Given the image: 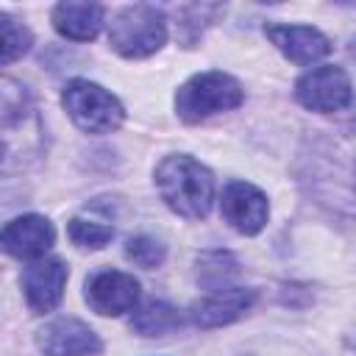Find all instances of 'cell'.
Masks as SVG:
<instances>
[{
  "instance_id": "obj_18",
  "label": "cell",
  "mask_w": 356,
  "mask_h": 356,
  "mask_svg": "<svg viewBox=\"0 0 356 356\" xmlns=\"http://www.w3.org/2000/svg\"><path fill=\"white\" fill-rule=\"evenodd\" d=\"M0 22H3V44H0V61L3 64H11L17 61L22 53H28L31 47V31L17 22L11 14H0Z\"/></svg>"
},
{
  "instance_id": "obj_15",
  "label": "cell",
  "mask_w": 356,
  "mask_h": 356,
  "mask_svg": "<svg viewBox=\"0 0 356 356\" xmlns=\"http://www.w3.org/2000/svg\"><path fill=\"white\" fill-rule=\"evenodd\" d=\"M53 28L75 42H89L103 28V6L97 3H58L53 8Z\"/></svg>"
},
{
  "instance_id": "obj_12",
  "label": "cell",
  "mask_w": 356,
  "mask_h": 356,
  "mask_svg": "<svg viewBox=\"0 0 356 356\" xmlns=\"http://www.w3.org/2000/svg\"><path fill=\"white\" fill-rule=\"evenodd\" d=\"M39 348L44 356H95L100 353V337L75 317H58L39 331Z\"/></svg>"
},
{
  "instance_id": "obj_1",
  "label": "cell",
  "mask_w": 356,
  "mask_h": 356,
  "mask_svg": "<svg viewBox=\"0 0 356 356\" xmlns=\"http://www.w3.org/2000/svg\"><path fill=\"white\" fill-rule=\"evenodd\" d=\"M300 184L342 214H356V131L317 136L300 156Z\"/></svg>"
},
{
  "instance_id": "obj_4",
  "label": "cell",
  "mask_w": 356,
  "mask_h": 356,
  "mask_svg": "<svg viewBox=\"0 0 356 356\" xmlns=\"http://www.w3.org/2000/svg\"><path fill=\"white\" fill-rule=\"evenodd\" d=\"M242 100H245V92L236 78L220 70H209L181 83L175 95V111L184 122H200L211 114L236 108Z\"/></svg>"
},
{
  "instance_id": "obj_20",
  "label": "cell",
  "mask_w": 356,
  "mask_h": 356,
  "mask_svg": "<svg viewBox=\"0 0 356 356\" xmlns=\"http://www.w3.org/2000/svg\"><path fill=\"white\" fill-rule=\"evenodd\" d=\"M125 256L134 264H139L145 270H153V267H159L164 261V245L156 242V239H150V236H134L125 245Z\"/></svg>"
},
{
  "instance_id": "obj_14",
  "label": "cell",
  "mask_w": 356,
  "mask_h": 356,
  "mask_svg": "<svg viewBox=\"0 0 356 356\" xmlns=\"http://www.w3.org/2000/svg\"><path fill=\"white\" fill-rule=\"evenodd\" d=\"M264 33L295 64H314L331 50V42L312 25H264Z\"/></svg>"
},
{
  "instance_id": "obj_3",
  "label": "cell",
  "mask_w": 356,
  "mask_h": 356,
  "mask_svg": "<svg viewBox=\"0 0 356 356\" xmlns=\"http://www.w3.org/2000/svg\"><path fill=\"white\" fill-rule=\"evenodd\" d=\"M42 125L36 117V106L25 86L3 78V170L8 172L14 164L22 167V159L39 150Z\"/></svg>"
},
{
  "instance_id": "obj_16",
  "label": "cell",
  "mask_w": 356,
  "mask_h": 356,
  "mask_svg": "<svg viewBox=\"0 0 356 356\" xmlns=\"http://www.w3.org/2000/svg\"><path fill=\"white\" fill-rule=\"evenodd\" d=\"M181 325V314L175 306L164 300H147L131 314V328L142 337H164Z\"/></svg>"
},
{
  "instance_id": "obj_5",
  "label": "cell",
  "mask_w": 356,
  "mask_h": 356,
  "mask_svg": "<svg viewBox=\"0 0 356 356\" xmlns=\"http://www.w3.org/2000/svg\"><path fill=\"white\" fill-rule=\"evenodd\" d=\"M164 42H167L164 11L147 3L122 8L108 28V44L125 58H145L156 53Z\"/></svg>"
},
{
  "instance_id": "obj_17",
  "label": "cell",
  "mask_w": 356,
  "mask_h": 356,
  "mask_svg": "<svg viewBox=\"0 0 356 356\" xmlns=\"http://www.w3.org/2000/svg\"><path fill=\"white\" fill-rule=\"evenodd\" d=\"M239 275V261L228 250H206L197 256V281L209 292L231 289V281Z\"/></svg>"
},
{
  "instance_id": "obj_8",
  "label": "cell",
  "mask_w": 356,
  "mask_h": 356,
  "mask_svg": "<svg viewBox=\"0 0 356 356\" xmlns=\"http://www.w3.org/2000/svg\"><path fill=\"white\" fill-rule=\"evenodd\" d=\"M220 211H222V217H225V222L231 228H236L245 236H253V234H259L264 228L267 214H270V206H267L264 192L256 189L253 184H248V181H231L222 189Z\"/></svg>"
},
{
  "instance_id": "obj_6",
  "label": "cell",
  "mask_w": 356,
  "mask_h": 356,
  "mask_svg": "<svg viewBox=\"0 0 356 356\" xmlns=\"http://www.w3.org/2000/svg\"><path fill=\"white\" fill-rule=\"evenodd\" d=\"M61 103H64L70 120L86 134H111L125 120L122 103L103 86L83 81V78L70 81L64 86Z\"/></svg>"
},
{
  "instance_id": "obj_13",
  "label": "cell",
  "mask_w": 356,
  "mask_h": 356,
  "mask_svg": "<svg viewBox=\"0 0 356 356\" xmlns=\"http://www.w3.org/2000/svg\"><path fill=\"white\" fill-rule=\"evenodd\" d=\"M253 303H256V292L253 289L231 286V289L209 292L206 298H200L189 309V317L200 328H217V325H228V323L239 320L245 312H250Z\"/></svg>"
},
{
  "instance_id": "obj_2",
  "label": "cell",
  "mask_w": 356,
  "mask_h": 356,
  "mask_svg": "<svg viewBox=\"0 0 356 356\" xmlns=\"http://www.w3.org/2000/svg\"><path fill=\"white\" fill-rule=\"evenodd\" d=\"M156 186L161 200L181 217L200 220L209 214L214 200V178L211 172L195 161L192 156L175 153L167 156L156 167Z\"/></svg>"
},
{
  "instance_id": "obj_10",
  "label": "cell",
  "mask_w": 356,
  "mask_h": 356,
  "mask_svg": "<svg viewBox=\"0 0 356 356\" xmlns=\"http://www.w3.org/2000/svg\"><path fill=\"white\" fill-rule=\"evenodd\" d=\"M56 231L53 222L42 214H22L6 222L3 228V250L14 259H44V253L53 248Z\"/></svg>"
},
{
  "instance_id": "obj_11",
  "label": "cell",
  "mask_w": 356,
  "mask_h": 356,
  "mask_svg": "<svg viewBox=\"0 0 356 356\" xmlns=\"http://www.w3.org/2000/svg\"><path fill=\"white\" fill-rule=\"evenodd\" d=\"M67 264L61 259H39L22 275L25 303L33 314H44L58 306L67 284Z\"/></svg>"
},
{
  "instance_id": "obj_19",
  "label": "cell",
  "mask_w": 356,
  "mask_h": 356,
  "mask_svg": "<svg viewBox=\"0 0 356 356\" xmlns=\"http://www.w3.org/2000/svg\"><path fill=\"white\" fill-rule=\"evenodd\" d=\"M70 239L78 245V248H89V250H97L103 248L111 236H114V228L111 225H103V222H92V220H70V228H67Z\"/></svg>"
},
{
  "instance_id": "obj_7",
  "label": "cell",
  "mask_w": 356,
  "mask_h": 356,
  "mask_svg": "<svg viewBox=\"0 0 356 356\" xmlns=\"http://www.w3.org/2000/svg\"><path fill=\"white\" fill-rule=\"evenodd\" d=\"M295 97L300 106H306L312 111L331 114V111H342L345 106H350L353 86H350V78L342 67L323 64V67H314L298 78Z\"/></svg>"
},
{
  "instance_id": "obj_21",
  "label": "cell",
  "mask_w": 356,
  "mask_h": 356,
  "mask_svg": "<svg viewBox=\"0 0 356 356\" xmlns=\"http://www.w3.org/2000/svg\"><path fill=\"white\" fill-rule=\"evenodd\" d=\"M217 11H220V6H181V8H178V17H181V22H178L181 42H184L186 47H192L195 39H197L200 31H203V25H197V19L206 22L203 17H211V14H217Z\"/></svg>"
},
{
  "instance_id": "obj_9",
  "label": "cell",
  "mask_w": 356,
  "mask_h": 356,
  "mask_svg": "<svg viewBox=\"0 0 356 356\" xmlns=\"http://www.w3.org/2000/svg\"><path fill=\"white\" fill-rule=\"evenodd\" d=\"M139 300V281L120 270H97L86 278V303L97 314L131 312Z\"/></svg>"
}]
</instances>
